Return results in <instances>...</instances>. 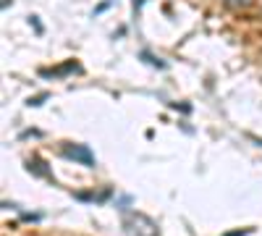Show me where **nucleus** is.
<instances>
[{
    "instance_id": "nucleus-1",
    "label": "nucleus",
    "mask_w": 262,
    "mask_h": 236,
    "mask_svg": "<svg viewBox=\"0 0 262 236\" xmlns=\"http://www.w3.org/2000/svg\"><path fill=\"white\" fill-rule=\"evenodd\" d=\"M123 231L126 236H158L160 228L144 212H126L123 216Z\"/></svg>"
},
{
    "instance_id": "nucleus-2",
    "label": "nucleus",
    "mask_w": 262,
    "mask_h": 236,
    "mask_svg": "<svg viewBox=\"0 0 262 236\" xmlns=\"http://www.w3.org/2000/svg\"><path fill=\"white\" fill-rule=\"evenodd\" d=\"M63 155L69 158V160H76L81 165H95V155H92V149L86 147V144H63Z\"/></svg>"
},
{
    "instance_id": "nucleus-3",
    "label": "nucleus",
    "mask_w": 262,
    "mask_h": 236,
    "mask_svg": "<svg viewBox=\"0 0 262 236\" xmlns=\"http://www.w3.org/2000/svg\"><path fill=\"white\" fill-rule=\"evenodd\" d=\"M257 144H259V147H262V139H257Z\"/></svg>"
}]
</instances>
